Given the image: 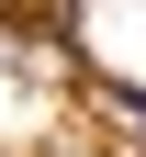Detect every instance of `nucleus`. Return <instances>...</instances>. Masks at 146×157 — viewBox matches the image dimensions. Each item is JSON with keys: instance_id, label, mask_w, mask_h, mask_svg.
Wrapping results in <instances>:
<instances>
[{"instance_id": "nucleus-1", "label": "nucleus", "mask_w": 146, "mask_h": 157, "mask_svg": "<svg viewBox=\"0 0 146 157\" xmlns=\"http://www.w3.org/2000/svg\"><path fill=\"white\" fill-rule=\"evenodd\" d=\"M90 124L112 135V157H146V101L124 90V78H90Z\"/></svg>"}]
</instances>
